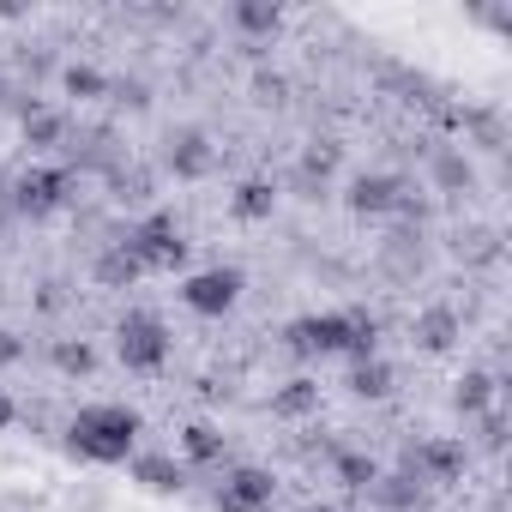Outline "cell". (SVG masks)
Returning <instances> with one entry per match:
<instances>
[{"mask_svg": "<svg viewBox=\"0 0 512 512\" xmlns=\"http://www.w3.org/2000/svg\"><path fill=\"white\" fill-rule=\"evenodd\" d=\"M37 308H43V314H61V308H67V284H61V278H49V284L37 290Z\"/></svg>", "mask_w": 512, "mask_h": 512, "instance_id": "35", "label": "cell"}, {"mask_svg": "<svg viewBox=\"0 0 512 512\" xmlns=\"http://www.w3.org/2000/svg\"><path fill=\"white\" fill-rule=\"evenodd\" d=\"M272 211H278V181H272V175L235 181V193H229V217H235V223H266Z\"/></svg>", "mask_w": 512, "mask_h": 512, "instance_id": "14", "label": "cell"}, {"mask_svg": "<svg viewBox=\"0 0 512 512\" xmlns=\"http://www.w3.org/2000/svg\"><path fill=\"white\" fill-rule=\"evenodd\" d=\"M73 187H79V175L67 163H31L19 181H7V205L37 223V217H55L73 199Z\"/></svg>", "mask_w": 512, "mask_h": 512, "instance_id": "4", "label": "cell"}, {"mask_svg": "<svg viewBox=\"0 0 512 512\" xmlns=\"http://www.w3.org/2000/svg\"><path fill=\"white\" fill-rule=\"evenodd\" d=\"M241 290H247L241 266H211V272H193V278L181 284V302H187L193 314L217 320V314H229V308L241 302Z\"/></svg>", "mask_w": 512, "mask_h": 512, "instance_id": "9", "label": "cell"}, {"mask_svg": "<svg viewBox=\"0 0 512 512\" xmlns=\"http://www.w3.org/2000/svg\"><path fill=\"white\" fill-rule=\"evenodd\" d=\"M272 416H278V422H308V416H320V380H308V374L284 380V386L272 392Z\"/></svg>", "mask_w": 512, "mask_h": 512, "instance_id": "16", "label": "cell"}, {"mask_svg": "<svg viewBox=\"0 0 512 512\" xmlns=\"http://www.w3.org/2000/svg\"><path fill=\"white\" fill-rule=\"evenodd\" d=\"M121 247L133 253L145 272H175V266L187 260V235H181V223H175L169 211H145V217L121 235Z\"/></svg>", "mask_w": 512, "mask_h": 512, "instance_id": "6", "label": "cell"}, {"mask_svg": "<svg viewBox=\"0 0 512 512\" xmlns=\"http://www.w3.org/2000/svg\"><path fill=\"white\" fill-rule=\"evenodd\" d=\"M253 103L284 109V103H290V79H284V73H272V67H260V73H253Z\"/></svg>", "mask_w": 512, "mask_h": 512, "instance_id": "31", "label": "cell"}, {"mask_svg": "<svg viewBox=\"0 0 512 512\" xmlns=\"http://www.w3.org/2000/svg\"><path fill=\"white\" fill-rule=\"evenodd\" d=\"M61 91L79 97V103H97V97H109V73H97L91 61H67L61 67Z\"/></svg>", "mask_w": 512, "mask_h": 512, "instance_id": "27", "label": "cell"}, {"mask_svg": "<svg viewBox=\"0 0 512 512\" xmlns=\"http://www.w3.org/2000/svg\"><path fill=\"white\" fill-rule=\"evenodd\" d=\"M494 392H500V374H488V368H464V374L452 380V410L476 422L482 410H494Z\"/></svg>", "mask_w": 512, "mask_h": 512, "instance_id": "15", "label": "cell"}, {"mask_svg": "<svg viewBox=\"0 0 512 512\" xmlns=\"http://www.w3.org/2000/svg\"><path fill=\"white\" fill-rule=\"evenodd\" d=\"M362 500H374L380 512H422V506H428V488H422L416 476H404V470H380Z\"/></svg>", "mask_w": 512, "mask_h": 512, "instance_id": "12", "label": "cell"}, {"mask_svg": "<svg viewBox=\"0 0 512 512\" xmlns=\"http://www.w3.org/2000/svg\"><path fill=\"white\" fill-rule=\"evenodd\" d=\"M229 25H235L241 37H253V43H260V37H278V25H284V7H278V0H235V7H229Z\"/></svg>", "mask_w": 512, "mask_h": 512, "instance_id": "19", "label": "cell"}, {"mask_svg": "<svg viewBox=\"0 0 512 512\" xmlns=\"http://www.w3.org/2000/svg\"><path fill=\"white\" fill-rule=\"evenodd\" d=\"M91 278H97L103 290H133V284L145 278V266L133 260V253H127L121 241H109V247L97 253V260H91Z\"/></svg>", "mask_w": 512, "mask_h": 512, "instance_id": "17", "label": "cell"}, {"mask_svg": "<svg viewBox=\"0 0 512 512\" xmlns=\"http://www.w3.org/2000/svg\"><path fill=\"white\" fill-rule=\"evenodd\" d=\"M326 458H332V476H338L350 494H368V482L380 476V464H374L368 452H356V446H326Z\"/></svg>", "mask_w": 512, "mask_h": 512, "instance_id": "22", "label": "cell"}, {"mask_svg": "<svg viewBox=\"0 0 512 512\" xmlns=\"http://www.w3.org/2000/svg\"><path fill=\"white\" fill-rule=\"evenodd\" d=\"M404 193H410V187H404L398 175H386V169H368V175H356V181H350L344 205H350L356 217H392Z\"/></svg>", "mask_w": 512, "mask_h": 512, "instance_id": "10", "label": "cell"}, {"mask_svg": "<svg viewBox=\"0 0 512 512\" xmlns=\"http://www.w3.org/2000/svg\"><path fill=\"white\" fill-rule=\"evenodd\" d=\"M19 133H25V145H31V151H61V145L73 139V121H67V109L31 103V109L19 115Z\"/></svg>", "mask_w": 512, "mask_h": 512, "instance_id": "13", "label": "cell"}, {"mask_svg": "<svg viewBox=\"0 0 512 512\" xmlns=\"http://www.w3.org/2000/svg\"><path fill=\"white\" fill-rule=\"evenodd\" d=\"M139 434H145L139 410H127V404H85L67 422V452H79L91 464H127Z\"/></svg>", "mask_w": 512, "mask_h": 512, "instance_id": "2", "label": "cell"}, {"mask_svg": "<svg viewBox=\"0 0 512 512\" xmlns=\"http://www.w3.org/2000/svg\"><path fill=\"white\" fill-rule=\"evenodd\" d=\"M13 422H19V404H13L7 392H0V428H13Z\"/></svg>", "mask_w": 512, "mask_h": 512, "instance_id": "36", "label": "cell"}, {"mask_svg": "<svg viewBox=\"0 0 512 512\" xmlns=\"http://www.w3.org/2000/svg\"><path fill=\"white\" fill-rule=\"evenodd\" d=\"M380 260H386L398 278H416V272H422V229H398V235H386Z\"/></svg>", "mask_w": 512, "mask_h": 512, "instance_id": "24", "label": "cell"}, {"mask_svg": "<svg viewBox=\"0 0 512 512\" xmlns=\"http://www.w3.org/2000/svg\"><path fill=\"white\" fill-rule=\"evenodd\" d=\"M133 482L151 488V494H181L187 488V470L163 452H133Z\"/></svg>", "mask_w": 512, "mask_h": 512, "instance_id": "18", "label": "cell"}, {"mask_svg": "<svg viewBox=\"0 0 512 512\" xmlns=\"http://www.w3.org/2000/svg\"><path fill=\"white\" fill-rule=\"evenodd\" d=\"M19 73H31V79L55 73V55H49V43H25V49H19Z\"/></svg>", "mask_w": 512, "mask_h": 512, "instance_id": "33", "label": "cell"}, {"mask_svg": "<svg viewBox=\"0 0 512 512\" xmlns=\"http://www.w3.org/2000/svg\"><path fill=\"white\" fill-rule=\"evenodd\" d=\"M163 169H169L175 181H205V175L217 169L211 133H205V127H169V133H163Z\"/></svg>", "mask_w": 512, "mask_h": 512, "instance_id": "8", "label": "cell"}, {"mask_svg": "<svg viewBox=\"0 0 512 512\" xmlns=\"http://www.w3.org/2000/svg\"><path fill=\"white\" fill-rule=\"evenodd\" d=\"M284 350L290 356H350V362H368V356H380V320L368 308L308 314V320L284 326Z\"/></svg>", "mask_w": 512, "mask_h": 512, "instance_id": "1", "label": "cell"}, {"mask_svg": "<svg viewBox=\"0 0 512 512\" xmlns=\"http://www.w3.org/2000/svg\"><path fill=\"white\" fill-rule=\"evenodd\" d=\"M109 103H115V109H133V115H145V109H151V85L121 73V79H109Z\"/></svg>", "mask_w": 512, "mask_h": 512, "instance_id": "30", "label": "cell"}, {"mask_svg": "<svg viewBox=\"0 0 512 512\" xmlns=\"http://www.w3.org/2000/svg\"><path fill=\"white\" fill-rule=\"evenodd\" d=\"M356 398H392V386H398V374H392V362L386 356H368V362H350V380H344Z\"/></svg>", "mask_w": 512, "mask_h": 512, "instance_id": "23", "label": "cell"}, {"mask_svg": "<svg viewBox=\"0 0 512 512\" xmlns=\"http://www.w3.org/2000/svg\"><path fill=\"white\" fill-rule=\"evenodd\" d=\"M181 452H187V464H223L229 458V434L217 422H187L181 428Z\"/></svg>", "mask_w": 512, "mask_h": 512, "instance_id": "20", "label": "cell"}, {"mask_svg": "<svg viewBox=\"0 0 512 512\" xmlns=\"http://www.w3.org/2000/svg\"><path fill=\"white\" fill-rule=\"evenodd\" d=\"M272 500H278V476L260 464H235L211 494L217 512H272Z\"/></svg>", "mask_w": 512, "mask_h": 512, "instance_id": "7", "label": "cell"}, {"mask_svg": "<svg viewBox=\"0 0 512 512\" xmlns=\"http://www.w3.org/2000/svg\"><path fill=\"white\" fill-rule=\"evenodd\" d=\"M428 175H434V187H440V193H470V187H476V169H470V157H464V151H434Z\"/></svg>", "mask_w": 512, "mask_h": 512, "instance_id": "25", "label": "cell"}, {"mask_svg": "<svg viewBox=\"0 0 512 512\" xmlns=\"http://www.w3.org/2000/svg\"><path fill=\"white\" fill-rule=\"evenodd\" d=\"M458 260L494 266V260H500V235H494V229H464V235H458Z\"/></svg>", "mask_w": 512, "mask_h": 512, "instance_id": "29", "label": "cell"}, {"mask_svg": "<svg viewBox=\"0 0 512 512\" xmlns=\"http://www.w3.org/2000/svg\"><path fill=\"white\" fill-rule=\"evenodd\" d=\"M338 157H344V145H332V139H308V145H302V157L290 163V175L332 187V175H338Z\"/></svg>", "mask_w": 512, "mask_h": 512, "instance_id": "21", "label": "cell"}, {"mask_svg": "<svg viewBox=\"0 0 512 512\" xmlns=\"http://www.w3.org/2000/svg\"><path fill=\"white\" fill-rule=\"evenodd\" d=\"M458 338H464V320H458V308H446V302H434V308H422V314L410 320V344H416L422 356H446Z\"/></svg>", "mask_w": 512, "mask_h": 512, "instance_id": "11", "label": "cell"}, {"mask_svg": "<svg viewBox=\"0 0 512 512\" xmlns=\"http://www.w3.org/2000/svg\"><path fill=\"white\" fill-rule=\"evenodd\" d=\"M49 362H55V374H67V380H85V374H97V350H91V338H55Z\"/></svg>", "mask_w": 512, "mask_h": 512, "instance_id": "26", "label": "cell"}, {"mask_svg": "<svg viewBox=\"0 0 512 512\" xmlns=\"http://www.w3.org/2000/svg\"><path fill=\"white\" fill-rule=\"evenodd\" d=\"M151 187H157V181H151V169H139V163H121V169L109 175V193H115L121 205H145Z\"/></svg>", "mask_w": 512, "mask_h": 512, "instance_id": "28", "label": "cell"}, {"mask_svg": "<svg viewBox=\"0 0 512 512\" xmlns=\"http://www.w3.org/2000/svg\"><path fill=\"white\" fill-rule=\"evenodd\" d=\"M31 356V344L19 338V332H7V326H0V368H19Z\"/></svg>", "mask_w": 512, "mask_h": 512, "instance_id": "34", "label": "cell"}, {"mask_svg": "<svg viewBox=\"0 0 512 512\" xmlns=\"http://www.w3.org/2000/svg\"><path fill=\"white\" fill-rule=\"evenodd\" d=\"M302 512H338V506H302Z\"/></svg>", "mask_w": 512, "mask_h": 512, "instance_id": "37", "label": "cell"}, {"mask_svg": "<svg viewBox=\"0 0 512 512\" xmlns=\"http://www.w3.org/2000/svg\"><path fill=\"white\" fill-rule=\"evenodd\" d=\"M0 205H7V175H0Z\"/></svg>", "mask_w": 512, "mask_h": 512, "instance_id": "38", "label": "cell"}, {"mask_svg": "<svg viewBox=\"0 0 512 512\" xmlns=\"http://www.w3.org/2000/svg\"><path fill=\"white\" fill-rule=\"evenodd\" d=\"M169 350H175V338H169V326H163L157 314H145V308L121 314V326H115V356H121L127 374H163Z\"/></svg>", "mask_w": 512, "mask_h": 512, "instance_id": "5", "label": "cell"}, {"mask_svg": "<svg viewBox=\"0 0 512 512\" xmlns=\"http://www.w3.org/2000/svg\"><path fill=\"white\" fill-rule=\"evenodd\" d=\"M398 470L416 476L422 488H452V482H464V470H470V446H464L458 434H422V440H404Z\"/></svg>", "mask_w": 512, "mask_h": 512, "instance_id": "3", "label": "cell"}, {"mask_svg": "<svg viewBox=\"0 0 512 512\" xmlns=\"http://www.w3.org/2000/svg\"><path fill=\"white\" fill-rule=\"evenodd\" d=\"M476 446L482 452H506V416L500 410H482L476 416Z\"/></svg>", "mask_w": 512, "mask_h": 512, "instance_id": "32", "label": "cell"}]
</instances>
